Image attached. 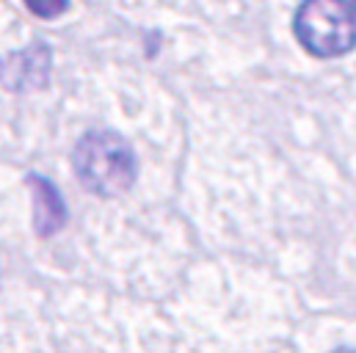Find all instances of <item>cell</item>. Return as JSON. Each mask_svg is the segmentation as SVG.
Wrapping results in <instances>:
<instances>
[{
  "instance_id": "5b68a950",
  "label": "cell",
  "mask_w": 356,
  "mask_h": 353,
  "mask_svg": "<svg viewBox=\"0 0 356 353\" xmlns=\"http://www.w3.org/2000/svg\"><path fill=\"white\" fill-rule=\"evenodd\" d=\"M25 6L42 19H56V17H61L67 11L70 0H25Z\"/></svg>"
},
{
  "instance_id": "3957f363",
  "label": "cell",
  "mask_w": 356,
  "mask_h": 353,
  "mask_svg": "<svg viewBox=\"0 0 356 353\" xmlns=\"http://www.w3.org/2000/svg\"><path fill=\"white\" fill-rule=\"evenodd\" d=\"M28 185H31V196H33V229L39 238H53L67 224V204L50 179L31 174Z\"/></svg>"
},
{
  "instance_id": "8992f818",
  "label": "cell",
  "mask_w": 356,
  "mask_h": 353,
  "mask_svg": "<svg viewBox=\"0 0 356 353\" xmlns=\"http://www.w3.org/2000/svg\"><path fill=\"white\" fill-rule=\"evenodd\" d=\"M334 353H354V351H351V348H337Z\"/></svg>"
},
{
  "instance_id": "7a4b0ae2",
  "label": "cell",
  "mask_w": 356,
  "mask_h": 353,
  "mask_svg": "<svg viewBox=\"0 0 356 353\" xmlns=\"http://www.w3.org/2000/svg\"><path fill=\"white\" fill-rule=\"evenodd\" d=\"M293 28L301 47L315 58H337L354 47V14L348 0H304Z\"/></svg>"
},
{
  "instance_id": "277c9868",
  "label": "cell",
  "mask_w": 356,
  "mask_h": 353,
  "mask_svg": "<svg viewBox=\"0 0 356 353\" xmlns=\"http://www.w3.org/2000/svg\"><path fill=\"white\" fill-rule=\"evenodd\" d=\"M50 75V53L47 47H31L19 56H11L0 67V78L11 91H28V88H44Z\"/></svg>"
},
{
  "instance_id": "6da1fadb",
  "label": "cell",
  "mask_w": 356,
  "mask_h": 353,
  "mask_svg": "<svg viewBox=\"0 0 356 353\" xmlns=\"http://www.w3.org/2000/svg\"><path fill=\"white\" fill-rule=\"evenodd\" d=\"M72 166L78 182L99 199L122 196L133 188L138 163L127 138L116 130H91L72 152Z\"/></svg>"
}]
</instances>
